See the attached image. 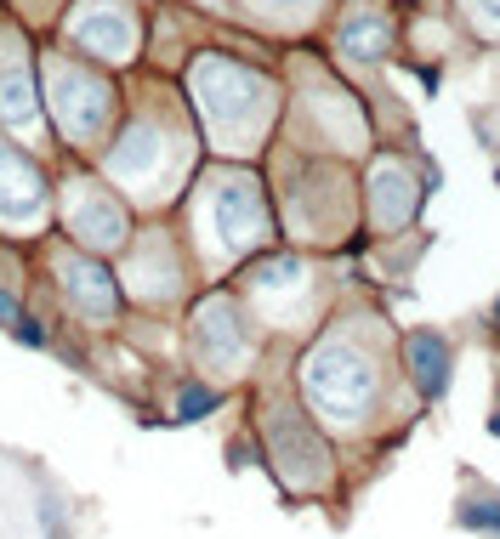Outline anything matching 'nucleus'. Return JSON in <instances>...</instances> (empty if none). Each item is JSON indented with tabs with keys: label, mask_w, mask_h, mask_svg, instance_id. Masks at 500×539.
<instances>
[{
	"label": "nucleus",
	"mask_w": 500,
	"mask_h": 539,
	"mask_svg": "<svg viewBox=\"0 0 500 539\" xmlns=\"http://www.w3.org/2000/svg\"><path fill=\"white\" fill-rule=\"evenodd\" d=\"M495 318H500V301H495Z\"/></svg>",
	"instance_id": "obj_9"
},
{
	"label": "nucleus",
	"mask_w": 500,
	"mask_h": 539,
	"mask_svg": "<svg viewBox=\"0 0 500 539\" xmlns=\"http://www.w3.org/2000/svg\"><path fill=\"white\" fill-rule=\"evenodd\" d=\"M489 437H500V409H495V415H489Z\"/></svg>",
	"instance_id": "obj_8"
},
{
	"label": "nucleus",
	"mask_w": 500,
	"mask_h": 539,
	"mask_svg": "<svg viewBox=\"0 0 500 539\" xmlns=\"http://www.w3.org/2000/svg\"><path fill=\"white\" fill-rule=\"evenodd\" d=\"M18 301H12V296H6V290H0V324H18Z\"/></svg>",
	"instance_id": "obj_6"
},
{
	"label": "nucleus",
	"mask_w": 500,
	"mask_h": 539,
	"mask_svg": "<svg viewBox=\"0 0 500 539\" xmlns=\"http://www.w3.org/2000/svg\"><path fill=\"white\" fill-rule=\"evenodd\" d=\"M461 528L500 539V500H472V505H461Z\"/></svg>",
	"instance_id": "obj_3"
},
{
	"label": "nucleus",
	"mask_w": 500,
	"mask_h": 539,
	"mask_svg": "<svg viewBox=\"0 0 500 539\" xmlns=\"http://www.w3.org/2000/svg\"><path fill=\"white\" fill-rule=\"evenodd\" d=\"M495 182H500V171H495Z\"/></svg>",
	"instance_id": "obj_10"
},
{
	"label": "nucleus",
	"mask_w": 500,
	"mask_h": 539,
	"mask_svg": "<svg viewBox=\"0 0 500 539\" xmlns=\"http://www.w3.org/2000/svg\"><path fill=\"white\" fill-rule=\"evenodd\" d=\"M211 409H216V392H205V386L182 392V420H199V415H211Z\"/></svg>",
	"instance_id": "obj_4"
},
{
	"label": "nucleus",
	"mask_w": 500,
	"mask_h": 539,
	"mask_svg": "<svg viewBox=\"0 0 500 539\" xmlns=\"http://www.w3.org/2000/svg\"><path fill=\"white\" fill-rule=\"evenodd\" d=\"M12 335H18L23 347H46V330H40L35 318H18V324H12Z\"/></svg>",
	"instance_id": "obj_5"
},
{
	"label": "nucleus",
	"mask_w": 500,
	"mask_h": 539,
	"mask_svg": "<svg viewBox=\"0 0 500 539\" xmlns=\"http://www.w3.org/2000/svg\"><path fill=\"white\" fill-rule=\"evenodd\" d=\"M410 375L421 386V398H444L449 392V341L432 330L410 335Z\"/></svg>",
	"instance_id": "obj_2"
},
{
	"label": "nucleus",
	"mask_w": 500,
	"mask_h": 539,
	"mask_svg": "<svg viewBox=\"0 0 500 539\" xmlns=\"http://www.w3.org/2000/svg\"><path fill=\"white\" fill-rule=\"evenodd\" d=\"M307 386H313V398L324 409H336L341 420H358L364 415V403H370V369L358 364L353 352H313V364H307Z\"/></svg>",
	"instance_id": "obj_1"
},
{
	"label": "nucleus",
	"mask_w": 500,
	"mask_h": 539,
	"mask_svg": "<svg viewBox=\"0 0 500 539\" xmlns=\"http://www.w3.org/2000/svg\"><path fill=\"white\" fill-rule=\"evenodd\" d=\"M478 6H483V18L489 23H500V0H478Z\"/></svg>",
	"instance_id": "obj_7"
}]
</instances>
